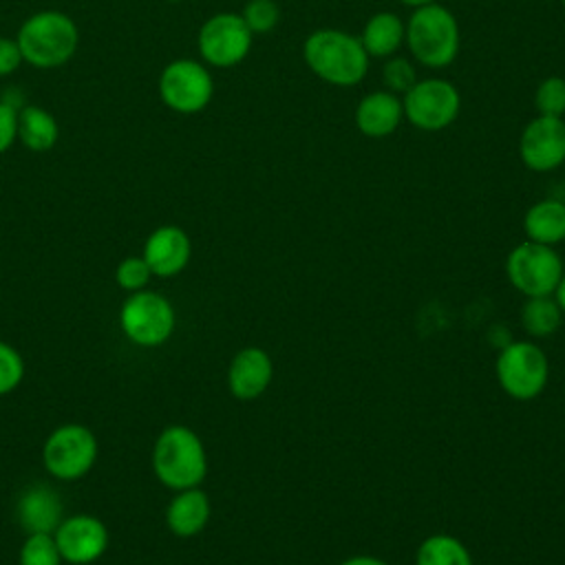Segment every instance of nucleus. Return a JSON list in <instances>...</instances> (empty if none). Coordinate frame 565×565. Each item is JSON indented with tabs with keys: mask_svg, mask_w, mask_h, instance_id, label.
I'll list each match as a JSON object with an SVG mask.
<instances>
[{
	"mask_svg": "<svg viewBox=\"0 0 565 565\" xmlns=\"http://www.w3.org/2000/svg\"><path fill=\"white\" fill-rule=\"evenodd\" d=\"M150 276H152V271H150L148 263L143 260V256H128L115 269V280L126 291L143 289L146 282L150 280Z\"/></svg>",
	"mask_w": 565,
	"mask_h": 565,
	"instance_id": "27",
	"label": "nucleus"
},
{
	"mask_svg": "<svg viewBox=\"0 0 565 565\" xmlns=\"http://www.w3.org/2000/svg\"><path fill=\"white\" fill-rule=\"evenodd\" d=\"M563 2H565V0H563Z\"/></svg>",
	"mask_w": 565,
	"mask_h": 565,
	"instance_id": "36",
	"label": "nucleus"
},
{
	"mask_svg": "<svg viewBox=\"0 0 565 565\" xmlns=\"http://www.w3.org/2000/svg\"><path fill=\"white\" fill-rule=\"evenodd\" d=\"M210 499L199 488L177 490V497L170 501L166 510V521L172 534L177 536H194L199 534L210 521Z\"/></svg>",
	"mask_w": 565,
	"mask_h": 565,
	"instance_id": "17",
	"label": "nucleus"
},
{
	"mask_svg": "<svg viewBox=\"0 0 565 565\" xmlns=\"http://www.w3.org/2000/svg\"><path fill=\"white\" fill-rule=\"evenodd\" d=\"M62 556L55 536L49 532H33L20 547V565H60Z\"/></svg>",
	"mask_w": 565,
	"mask_h": 565,
	"instance_id": "24",
	"label": "nucleus"
},
{
	"mask_svg": "<svg viewBox=\"0 0 565 565\" xmlns=\"http://www.w3.org/2000/svg\"><path fill=\"white\" fill-rule=\"evenodd\" d=\"M561 316L563 311L558 309L552 296L527 298V302L521 309V324L530 335L547 338L561 327Z\"/></svg>",
	"mask_w": 565,
	"mask_h": 565,
	"instance_id": "23",
	"label": "nucleus"
},
{
	"mask_svg": "<svg viewBox=\"0 0 565 565\" xmlns=\"http://www.w3.org/2000/svg\"><path fill=\"white\" fill-rule=\"evenodd\" d=\"M554 300H556L558 309L565 313V271H563V276H561V280H558V285L554 289Z\"/></svg>",
	"mask_w": 565,
	"mask_h": 565,
	"instance_id": "33",
	"label": "nucleus"
},
{
	"mask_svg": "<svg viewBox=\"0 0 565 565\" xmlns=\"http://www.w3.org/2000/svg\"><path fill=\"white\" fill-rule=\"evenodd\" d=\"M494 371L499 386L519 402L539 397L550 377V364L543 349L527 340H512L501 347Z\"/></svg>",
	"mask_w": 565,
	"mask_h": 565,
	"instance_id": "5",
	"label": "nucleus"
},
{
	"mask_svg": "<svg viewBox=\"0 0 565 565\" xmlns=\"http://www.w3.org/2000/svg\"><path fill=\"white\" fill-rule=\"evenodd\" d=\"M278 7L274 0H249L241 13L252 33H267L278 22Z\"/></svg>",
	"mask_w": 565,
	"mask_h": 565,
	"instance_id": "26",
	"label": "nucleus"
},
{
	"mask_svg": "<svg viewBox=\"0 0 565 565\" xmlns=\"http://www.w3.org/2000/svg\"><path fill=\"white\" fill-rule=\"evenodd\" d=\"M168 2H181V0H168Z\"/></svg>",
	"mask_w": 565,
	"mask_h": 565,
	"instance_id": "35",
	"label": "nucleus"
},
{
	"mask_svg": "<svg viewBox=\"0 0 565 565\" xmlns=\"http://www.w3.org/2000/svg\"><path fill=\"white\" fill-rule=\"evenodd\" d=\"M212 95V75L194 60H174L159 75V97L174 113L194 115L210 104Z\"/></svg>",
	"mask_w": 565,
	"mask_h": 565,
	"instance_id": "8",
	"label": "nucleus"
},
{
	"mask_svg": "<svg viewBox=\"0 0 565 565\" xmlns=\"http://www.w3.org/2000/svg\"><path fill=\"white\" fill-rule=\"evenodd\" d=\"M252 35L238 13H216L199 29V53L212 66H234L249 53Z\"/></svg>",
	"mask_w": 565,
	"mask_h": 565,
	"instance_id": "11",
	"label": "nucleus"
},
{
	"mask_svg": "<svg viewBox=\"0 0 565 565\" xmlns=\"http://www.w3.org/2000/svg\"><path fill=\"white\" fill-rule=\"evenodd\" d=\"M404 33L406 31H404V24L399 22V18L391 11H382V13H375L366 22L360 42H362L366 55L386 57L397 51V46L404 40Z\"/></svg>",
	"mask_w": 565,
	"mask_h": 565,
	"instance_id": "21",
	"label": "nucleus"
},
{
	"mask_svg": "<svg viewBox=\"0 0 565 565\" xmlns=\"http://www.w3.org/2000/svg\"><path fill=\"white\" fill-rule=\"evenodd\" d=\"M404 35L411 53L424 66H446L455 60L459 51L457 20L446 7L435 2L415 9Z\"/></svg>",
	"mask_w": 565,
	"mask_h": 565,
	"instance_id": "4",
	"label": "nucleus"
},
{
	"mask_svg": "<svg viewBox=\"0 0 565 565\" xmlns=\"http://www.w3.org/2000/svg\"><path fill=\"white\" fill-rule=\"evenodd\" d=\"M404 4H408V7H415V9H419V7H426V4H430V2H435V0H402Z\"/></svg>",
	"mask_w": 565,
	"mask_h": 565,
	"instance_id": "34",
	"label": "nucleus"
},
{
	"mask_svg": "<svg viewBox=\"0 0 565 565\" xmlns=\"http://www.w3.org/2000/svg\"><path fill=\"white\" fill-rule=\"evenodd\" d=\"M302 53L309 68L335 86L358 84L369 68V55L362 42L335 29H320L311 33Z\"/></svg>",
	"mask_w": 565,
	"mask_h": 565,
	"instance_id": "2",
	"label": "nucleus"
},
{
	"mask_svg": "<svg viewBox=\"0 0 565 565\" xmlns=\"http://www.w3.org/2000/svg\"><path fill=\"white\" fill-rule=\"evenodd\" d=\"M152 468L157 479L172 488H196L207 475L203 441L188 426H168L154 441Z\"/></svg>",
	"mask_w": 565,
	"mask_h": 565,
	"instance_id": "3",
	"label": "nucleus"
},
{
	"mask_svg": "<svg viewBox=\"0 0 565 565\" xmlns=\"http://www.w3.org/2000/svg\"><path fill=\"white\" fill-rule=\"evenodd\" d=\"M97 457L95 435L79 424L55 428L42 448L44 468L57 479H77L86 475Z\"/></svg>",
	"mask_w": 565,
	"mask_h": 565,
	"instance_id": "9",
	"label": "nucleus"
},
{
	"mask_svg": "<svg viewBox=\"0 0 565 565\" xmlns=\"http://www.w3.org/2000/svg\"><path fill=\"white\" fill-rule=\"evenodd\" d=\"M18 519L29 534L49 532L53 534L62 521V503L57 492L46 486H35L26 490L18 503Z\"/></svg>",
	"mask_w": 565,
	"mask_h": 565,
	"instance_id": "18",
	"label": "nucleus"
},
{
	"mask_svg": "<svg viewBox=\"0 0 565 565\" xmlns=\"http://www.w3.org/2000/svg\"><path fill=\"white\" fill-rule=\"evenodd\" d=\"M527 241L541 245H556L565 241V203L556 199H543L534 203L523 218Z\"/></svg>",
	"mask_w": 565,
	"mask_h": 565,
	"instance_id": "19",
	"label": "nucleus"
},
{
	"mask_svg": "<svg viewBox=\"0 0 565 565\" xmlns=\"http://www.w3.org/2000/svg\"><path fill=\"white\" fill-rule=\"evenodd\" d=\"M461 99L457 88L446 79H422L404 93V115L422 130H441L450 126L459 113Z\"/></svg>",
	"mask_w": 565,
	"mask_h": 565,
	"instance_id": "10",
	"label": "nucleus"
},
{
	"mask_svg": "<svg viewBox=\"0 0 565 565\" xmlns=\"http://www.w3.org/2000/svg\"><path fill=\"white\" fill-rule=\"evenodd\" d=\"M22 62L24 60H22V53H20V46H18L15 38H2L0 35V77H7L11 73H15Z\"/></svg>",
	"mask_w": 565,
	"mask_h": 565,
	"instance_id": "31",
	"label": "nucleus"
},
{
	"mask_svg": "<svg viewBox=\"0 0 565 565\" xmlns=\"http://www.w3.org/2000/svg\"><path fill=\"white\" fill-rule=\"evenodd\" d=\"M519 150L527 168L536 172L554 170L565 161V121L539 115L525 126Z\"/></svg>",
	"mask_w": 565,
	"mask_h": 565,
	"instance_id": "13",
	"label": "nucleus"
},
{
	"mask_svg": "<svg viewBox=\"0 0 565 565\" xmlns=\"http://www.w3.org/2000/svg\"><path fill=\"white\" fill-rule=\"evenodd\" d=\"M18 139V108L0 99V154L7 152Z\"/></svg>",
	"mask_w": 565,
	"mask_h": 565,
	"instance_id": "30",
	"label": "nucleus"
},
{
	"mask_svg": "<svg viewBox=\"0 0 565 565\" xmlns=\"http://www.w3.org/2000/svg\"><path fill=\"white\" fill-rule=\"evenodd\" d=\"M536 110L545 117H561L565 113V79L547 77L536 88Z\"/></svg>",
	"mask_w": 565,
	"mask_h": 565,
	"instance_id": "25",
	"label": "nucleus"
},
{
	"mask_svg": "<svg viewBox=\"0 0 565 565\" xmlns=\"http://www.w3.org/2000/svg\"><path fill=\"white\" fill-rule=\"evenodd\" d=\"M340 565H388L375 556H349L347 561H342Z\"/></svg>",
	"mask_w": 565,
	"mask_h": 565,
	"instance_id": "32",
	"label": "nucleus"
},
{
	"mask_svg": "<svg viewBox=\"0 0 565 565\" xmlns=\"http://www.w3.org/2000/svg\"><path fill=\"white\" fill-rule=\"evenodd\" d=\"M15 42L26 64L35 68H55L75 55L79 31L71 15L46 9L22 22Z\"/></svg>",
	"mask_w": 565,
	"mask_h": 565,
	"instance_id": "1",
	"label": "nucleus"
},
{
	"mask_svg": "<svg viewBox=\"0 0 565 565\" xmlns=\"http://www.w3.org/2000/svg\"><path fill=\"white\" fill-rule=\"evenodd\" d=\"M190 254V236L177 225L157 227L143 245V260L148 263L150 271L161 278L177 276L188 265Z\"/></svg>",
	"mask_w": 565,
	"mask_h": 565,
	"instance_id": "15",
	"label": "nucleus"
},
{
	"mask_svg": "<svg viewBox=\"0 0 565 565\" xmlns=\"http://www.w3.org/2000/svg\"><path fill=\"white\" fill-rule=\"evenodd\" d=\"M404 108L395 93L375 90L366 95L355 108V124L369 137H386L402 121Z\"/></svg>",
	"mask_w": 565,
	"mask_h": 565,
	"instance_id": "16",
	"label": "nucleus"
},
{
	"mask_svg": "<svg viewBox=\"0 0 565 565\" xmlns=\"http://www.w3.org/2000/svg\"><path fill=\"white\" fill-rule=\"evenodd\" d=\"M24 375L22 355L7 342H0V395L11 393Z\"/></svg>",
	"mask_w": 565,
	"mask_h": 565,
	"instance_id": "28",
	"label": "nucleus"
},
{
	"mask_svg": "<svg viewBox=\"0 0 565 565\" xmlns=\"http://www.w3.org/2000/svg\"><path fill=\"white\" fill-rule=\"evenodd\" d=\"M384 82L391 88V93H406L417 82L415 79V68L411 66L408 60L393 57L384 66Z\"/></svg>",
	"mask_w": 565,
	"mask_h": 565,
	"instance_id": "29",
	"label": "nucleus"
},
{
	"mask_svg": "<svg viewBox=\"0 0 565 565\" xmlns=\"http://www.w3.org/2000/svg\"><path fill=\"white\" fill-rule=\"evenodd\" d=\"M62 561L86 565L97 561L108 547L106 525L90 514H75L62 519L53 532Z\"/></svg>",
	"mask_w": 565,
	"mask_h": 565,
	"instance_id": "12",
	"label": "nucleus"
},
{
	"mask_svg": "<svg viewBox=\"0 0 565 565\" xmlns=\"http://www.w3.org/2000/svg\"><path fill=\"white\" fill-rule=\"evenodd\" d=\"M505 274L525 298L552 296L563 276V260L554 247L525 241L508 254Z\"/></svg>",
	"mask_w": 565,
	"mask_h": 565,
	"instance_id": "6",
	"label": "nucleus"
},
{
	"mask_svg": "<svg viewBox=\"0 0 565 565\" xmlns=\"http://www.w3.org/2000/svg\"><path fill=\"white\" fill-rule=\"evenodd\" d=\"M119 322L130 342L139 347H159L172 335L177 316L168 298L139 289L121 305Z\"/></svg>",
	"mask_w": 565,
	"mask_h": 565,
	"instance_id": "7",
	"label": "nucleus"
},
{
	"mask_svg": "<svg viewBox=\"0 0 565 565\" xmlns=\"http://www.w3.org/2000/svg\"><path fill=\"white\" fill-rule=\"evenodd\" d=\"M415 565H472V558L459 539L450 534H433L419 543Z\"/></svg>",
	"mask_w": 565,
	"mask_h": 565,
	"instance_id": "22",
	"label": "nucleus"
},
{
	"mask_svg": "<svg viewBox=\"0 0 565 565\" xmlns=\"http://www.w3.org/2000/svg\"><path fill=\"white\" fill-rule=\"evenodd\" d=\"M60 126L55 117L42 106L24 104L18 110V139L33 152H46L57 143Z\"/></svg>",
	"mask_w": 565,
	"mask_h": 565,
	"instance_id": "20",
	"label": "nucleus"
},
{
	"mask_svg": "<svg viewBox=\"0 0 565 565\" xmlns=\"http://www.w3.org/2000/svg\"><path fill=\"white\" fill-rule=\"evenodd\" d=\"M274 377V364L265 349L245 347L241 349L227 371V384L236 399L249 402L260 397Z\"/></svg>",
	"mask_w": 565,
	"mask_h": 565,
	"instance_id": "14",
	"label": "nucleus"
}]
</instances>
